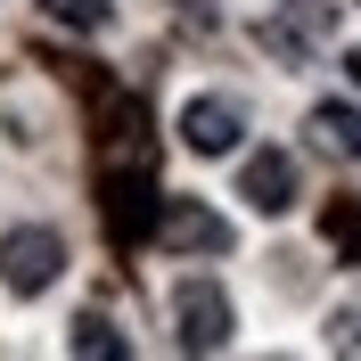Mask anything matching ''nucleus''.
Returning <instances> with one entry per match:
<instances>
[{"mask_svg": "<svg viewBox=\"0 0 361 361\" xmlns=\"http://www.w3.org/2000/svg\"><path fill=\"white\" fill-rule=\"evenodd\" d=\"M58 271H66V238H58L49 222L0 230V288H8V295H42V288H58Z\"/></svg>", "mask_w": 361, "mask_h": 361, "instance_id": "f257e3e1", "label": "nucleus"}, {"mask_svg": "<svg viewBox=\"0 0 361 361\" xmlns=\"http://www.w3.org/2000/svg\"><path fill=\"white\" fill-rule=\"evenodd\" d=\"M230 329H238V312H230V295L214 279H180L173 288V345L180 353H222Z\"/></svg>", "mask_w": 361, "mask_h": 361, "instance_id": "f03ea898", "label": "nucleus"}, {"mask_svg": "<svg viewBox=\"0 0 361 361\" xmlns=\"http://www.w3.org/2000/svg\"><path fill=\"white\" fill-rule=\"evenodd\" d=\"M230 238L238 230L197 197H164L157 205V247H173V255H230Z\"/></svg>", "mask_w": 361, "mask_h": 361, "instance_id": "7ed1b4c3", "label": "nucleus"}, {"mask_svg": "<svg viewBox=\"0 0 361 361\" xmlns=\"http://www.w3.org/2000/svg\"><path fill=\"white\" fill-rule=\"evenodd\" d=\"M238 132H247V107H238V99H222V90H205V99H189V107H180V148H189V157H230V148H238Z\"/></svg>", "mask_w": 361, "mask_h": 361, "instance_id": "20e7f679", "label": "nucleus"}, {"mask_svg": "<svg viewBox=\"0 0 361 361\" xmlns=\"http://www.w3.org/2000/svg\"><path fill=\"white\" fill-rule=\"evenodd\" d=\"M238 197L255 205V214H288L295 197H304V173H295L288 148H255L247 164H238Z\"/></svg>", "mask_w": 361, "mask_h": 361, "instance_id": "39448f33", "label": "nucleus"}, {"mask_svg": "<svg viewBox=\"0 0 361 361\" xmlns=\"http://www.w3.org/2000/svg\"><path fill=\"white\" fill-rule=\"evenodd\" d=\"M312 140L361 164V107H353V99H320V107H312Z\"/></svg>", "mask_w": 361, "mask_h": 361, "instance_id": "423d86ee", "label": "nucleus"}, {"mask_svg": "<svg viewBox=\"0 0 361 361\" xmlns=\"http://www.w3.org/2000/svg\"><path fill=\"white\" fill-rule=\"evenodd\" d=\"M66 353H90V361H123L132 345H123V329H115L107 312H82V320L66 329Z\"/></svg>", "mask_w": 361, "mask_h": 361, "instance_id": "0eeeda50", "label": "nucleus"}, {"mask_svg": "<svg viewBox=\"0 0 361 361\" xmlns=\"http://www.w3.org/2000/svg\"><path fill=\"white\" fill-rule=\"evenodd\" d=\"M320 238H329L345 263H361V197H329V214H320Z\"/></svg>", "mask_w": 361, "mask_h": 361, "instance_id": "6e6552de", "label": "nucleus"}, {"mask_svg": "<svg viewBox=\"0 0 361 361\" xmlns=\"http://www.w3.org/2000/svg\"><path fill=\"white\" fill-rule=\"evenodd\" d=\"M329 353H361V295H345L329 312Z\"/></svg>", "mask_w": 361, "mask_h": 361, "instance_id": "1a4fd4ad", "label": "nucleus"}, {"mask_svg": "<svg viewBox=\"0 0 361 361\" xmlns=\"http://www.w3.org/2000/svg\"><path fill=\"white\" fill-rule=\"evenodd\" d=\"M58 25H82V33H107V0H42Z\"/></svg>", "mask_w": 361, "mask_h": 361, "instance_id": "9d476101", "label": "nucleus"}, {"mask_svg": "<svg viewBox=\"0 0 361 361\" xmlns=\"http://www.w3.org/2000/svg\"><path fill=\"white\" fill-rule=\"evenodd\" d=\"M345 82H353V90H361V49H345Z\"/></svg>", "mask_w": 361, "mask_h": 361, "instance_id": "9b49d317", "label": "nucleus"}]
</instances>
